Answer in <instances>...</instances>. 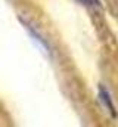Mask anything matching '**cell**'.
I'll list each match as a JSON object with an SVG mask.
<instances>
[{"mask_svg":"<svg viewBox=\"0 0 118 127\" xmlns=\"http://www.w3.org/2000/svg\"><path fill=\"white\" fill-rule=\"evenodd\" d=\"M84 4H90V6H96L99 4V0H81Z\"/></svg>","mask_w":118,"mask_h":127,"instance_id":"obj_2","label":"cell"},{"mask_svg":"<svg viewBox=\"0 0 118 127\" xmlns=\"http://www.w3.org/2000/svg\"><path fill=\"white\" fill-rule=\"evenodd\" d=\"M99 100L102 102V105L106 108V111L112 115V117H117V109H115V105L111 99L109 92L103 87V86H99Z\"/></svg>","mask_w":118,"mask_h":127,"instance_id":"obj_1","label":"cell"}]
</instances>
